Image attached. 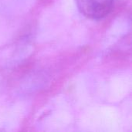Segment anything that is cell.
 <instances>
[{"mask_svg":"<svg viewBox=\"0 0 132 132\" xmlns=\"http://www.w3.org/2000/svg\"><path fill=\"white\" fill-rule=\"evenodd\" d=\"M79 11L91 19H101L113 9L114 0H75Z\"/></svg>","mask_w":132,"mask_h":132,"instance_id":"cell-1","label":"cell"}]
</instances>
